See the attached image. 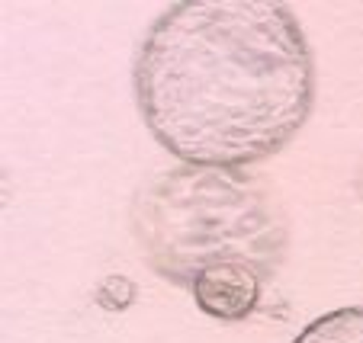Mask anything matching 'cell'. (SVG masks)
Returning <instances> with one entry per match:
<instances>
[{"instance_id": "3", "label": "cell", "mask_w": 363, "mask_h": 343, "mask_svg": "<svg viewBox=\"0 0 363 343\" xmlns=\"http://www.w3.org/2000/svg\"><path fill=\"white\" fill-rule=\"evenodd\" d=\"M190 296L203 315L219 321H241L261 305L264 282L245 267H219L196 276Z\"/></svg>"}, {"instance_id": "1", "label": "cell", "mask_w": 363, "mask_h": 343, "mask_svg": "<svg viewBox=\"0 0 363 343\" xmlns=\"http://www.w3.org/2000/svg\"><path fill=\"white\" fill-rule=\"evenodd\" d=\"M145 129L180 164L251 167L315 110V58L299 16L267 0H180L132 62Z\"/></svg>"}, {"instance_id": "2", "label": "cell", "mask_w": 363, "mask_h": 343, "mask_svg": "<svg viewBox=\"0 0 363 343\" xmlns=\"http://www.w3.org/2000/svg\"><path fill=\"white\" fill-rule=\"evenodd\" d=\"M132 234L145 263L180 289L219 267H245L267 286L289 254L280 196L245 167L158 170L132 199Z\"/></svg>"}, {"instance_id": "4", "label": "cell", "mask_w": 363, "mask_h": 343, "mask_svg": "<svg viewBox=\"0 0 363 343\" xmlns=\"http://www.w3.org/2000/svg\"><path fill=\"white\" fill-rule=\"evenodd\" d=\"M293 343H363V305H347L308 321Z\"/></svg>"}]
</instances>
